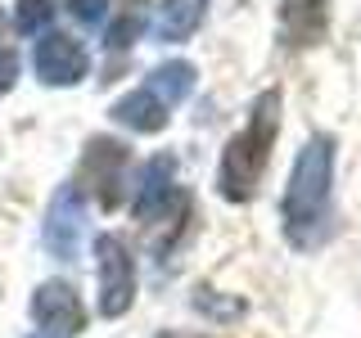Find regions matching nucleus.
<instances>
[{
  "label": "nucleus",
  "instance_id": "f257e3e1",
  "mask_svg": "<svg viewBox=\"0 0 361 338\" xmlns=\"http://www.w3.org/2000/svg\"><path fill=\"white\" fill-rule=\"evenodd\" d=\"M330 189H334V140L312 135L293 158L285 199H280L285 239L293 248H316L330 234Z\"/></svg>",
  "mask_w": 361,
  "mask_h": 338
},
{
  "label": "nucleus",
  "instance_id": "f03ea898",
  "mask_svg": "<svg viewBox=\"0 0 361 338\" xmlns=\"http://www.w3.org/2000/svg\"><path fill=\"white\" fill-rule=\"evenodd\" d=\"M276 135H280V90L271 86L253 99L248 108V122L226 140L221 149V167H217V189L221 199L231 203H248L262 185V172L271 163V149H276Z\"/></svg>",
  "mask_w": 361,
  "mask_h": 338
},
{
  "label": "nucleus",
  "instance_id": "7ed1b4c3",
  "mask_svg": "<svg viewBox=\"0 0 361 338\" xmlns=\"http://www.w3.org/2000/svg\"><path fill=\"white\" fill-rule=\"evenodd\" d=\"M190 194L180 185H172V158L158 154L149 167H145V180H140V194H135V225L145 230V244L154 248L158 257L172 253V248L185 239L190 230Z\"/></svg>",
  "mask_w": 361,
  "mask_h": 338
},
{
  "label": "nucleus",
  "instance_id": "20e7f679",
  "mask_svg": "<svg viewBox=\"0 0 361 338\" xmlns=\"http://www.w3.org/2000/svg\"><path fill=\"white\" fill-rule=\"evenodd\" d=\"M95 262H99V311L109 320L131 311L135 298V262H131V248L118 239V234H99L95 239Z\"/></svg>",
  "mask_w": 361,
  "mask_h": 338
},
{
  "label": "nucleus",
  "instance_id": "39448f33",
  "mask_svg": "<svg viewBox=\"0 0 361 338\" xmlns=\"http://www.w3.org/2000/svg\"><path fill=\"white\" fill-rule=\"evenodd\" d=\"M122 167H127V144L113 140V135H90V144L82 149L77 180H82V189H90V194L99 199V208H118Z\"/></svg>",
  "mask_w": 361,
  "mask_h": 338
},
{
  "label": "nucleus",
  "instance_id": "423d86ee",
  "mask_svg": "<svg viewBox=\"0 0 361 338\" xmlns=\"http://www.w3.org/2000/svg\"><path fill=\"white\" fill-rule=\"evenodd\" d=\"M45 248H50L59 262H77L82 253V234H86V208H82V194L77 185H59L45 208Z\"/></svg>",
  "mask_w": 361,
  "mask_h": 338
},
{
  "label": "nucleus",
  "instance_id": "0eeeda50",
  "mask_svg": "<svg viewBox=\"0 0 361 338\" xmlns=\"http://www.w3.org/2000/svg\"><path fill=\"white\" fill-rule=\"evenodd\" d=\"M32 315L41 320L45 334L54 338H73L86 330V307L82 298H77L73 284H63V280H45V284L32 293Z\"/></svg>",
  "mask_w": 361,
  "mask_h": 338
},
{
  "label": "nucleus",
  "instance_id": "6e6552de",
  "mask_svg": "<svg viewBox=\"0 0 361 338\" xmlns=\"http://www.w3.org/2000/svg\"><path fill=\"white\" fill-rule=\"evenodd\" d=\"M86 68H90V59L73 37L50 32L45 41H37V73L45 86H77L86 77Z\"/></svg>",
  "mask_w": 361,
  "mask_h": 338
},
{
  "label": "nucleus",
  "instance_id": "1a4fd4ad",
  "mask_svg": "<svg viewBox=\"0 0 361 338\" xmlns=\"http://www.w3.org/2000/svg\"><path fill=\"white\" fill-rule=\"evenodd\" d=\"M330 27V0H280V32L289 45H316Z\"/></svg>",
  "mask_w": 361,
  "mask_h": 338
},
{
  "label": "nucleus",
  "instance_id": "9d476101",
  "mask_svg": "<svg viewBox=\"0 0 361 338\" xmlns=\"http://www.w3.org/2000/svg\"><path fill=\"white\" fill-rule=\"evenodd\" d=\"M113 118H118L122 127L140 131V135H154V131L167 127V104L154 90H131V95H122L118 104H113Z\"/></svg>",
  "mask_w": 361,
  "mask_h": 338
},
{
  "label": "nucleus",
  "instance_id": "9b49d317",
  "mask_svg": "<svg viewBox=\"0 0 361 338\" xmlns=\"http://www.w3.org/2000/svg\"><path fill=\"white\" fill-rule=\"evenodd\" d=\"M199 27V0H163L154 14V37L158 41H185Z\"/></svg>",
  "mask_w": 361,
  "mask_h": 338
},
{
  "label": "nucleus",
  "instance_id": "f8f14e48",
  "mask_svg": "<svg viewBox=\"0 0 361 338\" xmlns=\"http://www.w3.org/2000/svg\"><path fill=\"white\" fill-rule=\"evenodd\" d=\"M149 90L163 104H180V99L195 90V68L190 63H180V59H172V63H158L154 68V77H149Z\"/></svg>",
  "mask_w": 361,
  "mask_h": 338
},
{
  "label": "nucleus",
  "instance_id": "ddd939ff",
  "mask_svg": "<svg viewBox=\"0 0 361 338\" xmlns=\"http://www.w3.org/2000/svg\"><path fill=\"white\" fill-rule=\"evenodd\" d=\"M145 23H149V5H145V0H122V5H118V18H113L109 41H104V45H109L113 54H118V50H131Z\"/></svg>",
  "mask_w": 361,
  "mask_h": 338
},
{
  "label": "nucleus",
  "instance_id": "4468645a",
  "mask_svg": "<svg viewBox=\"0 0 361 338\" xmlns=\"http://www.w3.org/2000/svg\"><path fill=\"white\" fill-rule=\"evenodd\" d=\"M50 18H54V0H18V5H14V27L27 32V37L45 32Z\"/></svg>",
  "mask_w": 361,
  "mask_h": 338
},
{
  "label": "nucleus",
  "instance_id": "2eb2a0df",
  "mask_svg": "<svg viewBox=\"0 0 361 338\" xmlns=\"http://www.w3.org/2000/svg\"><path fill=\"white\" fill-rule=\"evenodd\" d=\"M109 5L113 0H68V9H73V18L82 23V27H95V23L109 14Z\"/></svg>",
  "mask_w": 361,
  "mask_h": 338
},
{
  "label": "nucleus",
  "instance_id": "dca6fc26",
  "mask_svg": "<svg viewBox=\"0 0 361 338\" xmlns=\"http://www.w3.org/2000/svg\"><path fill=\"white\" fill-rule=\"evenodd\" d=\"M199 307L208 315H217V320H226V315H244V302H212L208 289H199Z\"/></svg>",
  "mask_w": 361,
  "mask_h": 338
},
{
  "label": "nucleus",
  "instance_id": "f3484780",
  "mask_svg": "<svg viewBox=\"0 0 361 338\" xmlns=\"http://www.w3.org/2000/svg\"><path fill=\"white\" fill-rule=\"evenodd\" d=\"M14 77H18V54L14 50H0V95L14 86Z\"/></svg>",
  "mask_w": 361,
  "mask_h": 338
},
{
  "label": "nucleus",
  "instance_id": "a211bd4d",
  "mask_svg": "<svg viewBox=\"0 0 361 338\" xmlns=\"http://www.w3.org/2000/svg\"><path fill=\"white\" fill-rule=\"evenodd\" d=\"M154 338H203V334H180V330H163V334H154Z\"/></svg>",
  "mask_w": 361,
  "mask_h": 338
},
{
  "label": "nucleus",
  "instance_id": "6ab92c4d",
  "mask_svg": "<svg viewBox=\"0 0 361 338\" xmlns=\"http://www.w3.org/2000/svg\"><path fill=\"white\" fill-rule=\"evenodd\" d=\"M32 338H54V334H32Z\"/></svg>",
  "mask_w": 361,
  "mask_h": 338
},
{
  "label": "nucleus",
  "instance_id": "aec40b11",
  "mask_svg": "<svg viewBox=\"0 0 361 338\" xmlns=\"http://www.w3.org/2000/svg\"><path fill=\"white\" fill-rule=\"evenodd\" d=\"M0 23H5V14H0Z\"/></svg>",
  "mask_w": 361,
  "mask_h": 338
}]
</instances>
